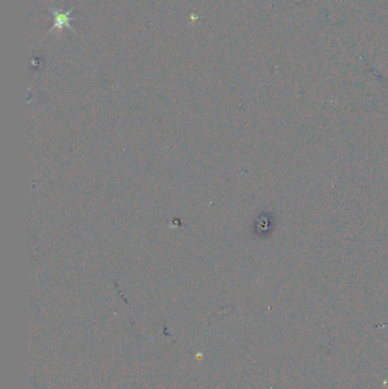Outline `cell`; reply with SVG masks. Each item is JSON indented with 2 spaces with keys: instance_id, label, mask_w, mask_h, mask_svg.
I'll use <instances>...</instances> for the list:
<instances>
[{
  "instance_id": "cell-1",
  "label": "cell",
  "mask_w": 388,
  "mask_h": 389,
  "mask_svg": "<svg viewBox=\"0 0 388 389\" xmlns=\"http://www.w3.org/2000/svg\"><path fill=\"white\" fill-rule=\"evenodd\" d=\"M73 10H74V7L71 8V10L68 12L59 13V12H57L56 10H54V8H50V13H51V16H52V25H51L50 31H52V30H59L60 31V30H63L64 28H68L69 30L72 31V32L78 34L76 32V30L73 29V26H71V24H70V21H71L70 14L73 12Z\"/></svg>"
}]
</instances>
